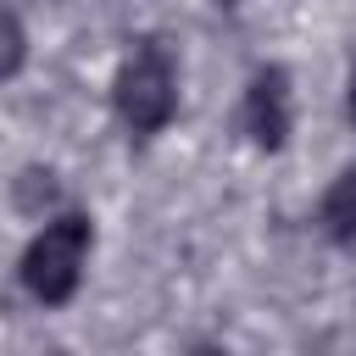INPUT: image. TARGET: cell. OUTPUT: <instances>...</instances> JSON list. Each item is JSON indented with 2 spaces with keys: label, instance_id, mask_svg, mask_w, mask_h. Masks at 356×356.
I'll return each mask as SVG.
<instances>
[{
  "label": "cell",
  "instance_id": "obj_1",
  "mask_svg": "<svg viewBox=\"0 0 356 356\" xmlns=\"http://www.w3.org/2000/svg\"><path fill=\"white\" fill-rule=\"evenodd\" d=\"M89 250H95V222H89L83 211L44 217V228L22 245L17 278H22V289H28L39 306H67V300L78 295V284H83Z\"/></svg>",
  "mask_w": 356,
  "mask_h": 356
},
{
  "label": "cell",
  "instance_id": "obj_2",
  "mask_svg": "<svg viewBox=\"0 0 356 356\" xmlns=\"http://www.w3.org/2000/svg\"><path fill=\"white\" fill-rule=\"evenodd\" d=\"M111 111L134 139H156L178 111V67L161 39H134L111 78Z\"/></svg>",
  "mask_w": 356,
  "mask_h": 356
},
{
  "label": "cell",
  "instance_id": "obj_3",
  "mask_svg": "<svg viewBox=\"0 0 356 356\" xmlns=\"http://www.w3.org/2000/svg\"><path fill=\"white\" fill-rule=\"evenodd\" d=\"M239 122H245L250 145L267 150V156H278V150L289 145V128H295V95H289V72H284L278 61H267V67L250 72Z\"/></svg>",
  "mask_w": 356,
  "mask_h": 356
},
{
  "label": "cell",
  "instance_id": "obj_4",
  "mask_svg": "<svg viewBox=\"0 0 356 356\" xmlns=\"http://www.w3.org/2000/svg\"><path fill=\"white\" fill-rule=\"evenodd\" d=\"M317 234L328 245H339V250L356 245V167H345L323 189V200H317Z\"/></svg>",
  "mask_w": 356,
  "mask_h": 356
},
{
  "label": "cell",
  "instance_id": "obj_5",
  "mask_svg": "<svg viewBox=\"0 0 356 356\" xmlns=\"http://www.w3.org/2000/svg\"><path fill=\"white\" fill-rule=\"evenodd\" d=\"M11 200H17L28 217H44V211L61 200V184H56V172H50V167H22V172H17V184H11Z\"/></svg>",
  "mask_w": 356,
  "mask_h": 356
},
{
  "label": "cell",
  "instance_id": "obj_6",
  "mask_svg": "<svg viewBox=\"0 0 356 356\" xmlns=\"http://www.w3.org/2000/svg\"><path fill=\"white\" fill-rule=\"evenodd\" d=\"M28 67V28L11 6H0V83Z\"/></svg>",
  "mask_w": 356,
  "mask_h": 356
},
{
  "label": "cell",
  "instance_id": "obj_7",
  "mask_svg": "<svg viewBox=\"0 0 356 356\" xmlns=\"http://www.w3.org/2000/svg\"><path fill=\"white\" fill-rule=\"evenodd\" d=\"M345 117L356 122V67H350V78H345Z\"/></svg>",
  "mask_w": 356,
  "mask_h": 356
}]
</instances>
